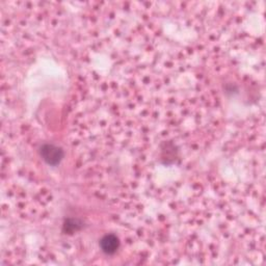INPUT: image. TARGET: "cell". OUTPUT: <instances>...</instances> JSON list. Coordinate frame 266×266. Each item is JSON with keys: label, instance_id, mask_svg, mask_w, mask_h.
<instances>
[{"label": "cell", "instance_id": "6da1fadb", "mask_svg": "<svg viewBox=\"0 0 266 266\" xmlns=\"http://www.w3.org/2000/svg\"><path fill=\"white\" fill-rule=\"evenodd\" d=\"M41 156L47 164L57 165L62 160L63 151L55 145L47 144L41 148Z\"/></svg>", "mask_w": 266, "mask_h": 266}, {"label": "cell", "instance_id": "3957f363", "mask_svg": "<svg viewBox=\"0 0 266 266\" xmlns=\"http://www.w3.org/2000/svg\"><path fill=\"white\" fill-rule=\"evenodd\" d=\"M82 227V223L77 220V219H69L66 221L65 225H63V230H65V232L67 233H74L78 231L80 228Z\"/></svg>", "mask_w": 266, "mask_h": 266}, {"label": "cell", "instance_id": "7a4b0ae2", "mask_svg": "<svg viewBox=\"0 0 266 266\" xmlns=\"http://www.w3.org/2000/svg\"><path fill=\"white\" fill-rule=\"evenodd\" d=\"M100 247L105 254L112 255L116 251H118V249L120 247L119 238L116 237L115 235H112V234H109V235H105L100 241Z\"/></svg>", "mask_w": 266, "mask_h": 266}]
</instances>
